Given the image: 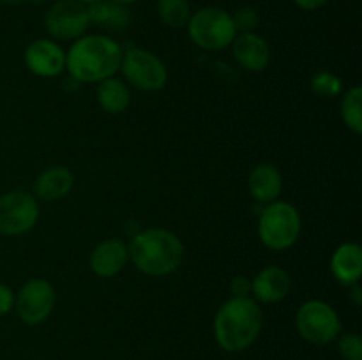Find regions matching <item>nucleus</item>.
I'll use <instances>...</instances> for the list:
<instances>
[{
	"mask_svg": "<svg viewBox=\"0 0 362 360\" xmlns=\"http://www.w3.org/2000/svg\"><path fill=\"white\" fill-rule=\"evenodd\" d=\"M122 55L120 42L110 35L85 34L66 52V71L78 83H99L119 73Z\"/></svg>",
	"mask_w": 362,
	"mask_h": 360,
	"instance_id": "1",
	"label": "nucleus"
},
{
	"mask_svg": "<svg viewBox=\"0 0 362 360\" xmlns=\"http://www.w3.org/2000/svg\"><path fill=\"white\" fill-rule=\"evenodd\" d=\"M264 327L260 302L251 296H232L221 304L214 316V339L226 353L250 348Z\"/></svg>",
	"mask_w": 362,
	"mask_h": 360,
	"instance_id": "2",
	"label": "nucleus"
},
{
	"mask_svg": "<svg viewBox=\"0 0 362 360\" xmlns=\"http://www.w3.org/2000/svg\"><path fill=\"white\" fill-rule=\"evenodd\" d=\"M129 261L145 275L166 277L182 265L184 244L173 232L148 228L138 232L127 244Z\"/></svg>",
	"mask_w": 362,
	"mask_h": 360,
	"instance_id": "3",
	"label": "nucleus"
},
{
	"mask_svg": "<svg viewBox=\"0 0 362 360\" xmlns=\"http://www.w3.org/2000/svg\"><path fill=\"white\" fill-rule=\"evenodd\" d=\"M303 219L288 201L276 200L265 205L258 215V239L267 249L286 251L299 240Z\"/></svg>",
	"mask_w": 362,
	"mask_h": 360,
	"instance_id": "4",
	"label": "nucleus"
},
{
	"mask_svg": "<svg viewBox=\"0 0 362 360\" xmlns=\"http://www.w3.org/2000/svg\"><path fill=\"white\" fill-rule=\"evenodd\" d=\"M186 28L193 44L205 52H221L230 48L237 35L232 14L216 6L200 7L194 11Z\"/></svg>",
	"mask_w": 362,
	"mask_h": 360,
	"instance_id": "5",
	"label": "nucleus"
},
{
	"mask_svg": "<svg viewBox=\"0 0 362 360\" xmlns=\"http://www.w3.org/2000/svg\"><path fill=\"white\" fill-rule=\"evenodd\" d=\"M296 327L300 337L315 346L331 344L341 334L343 325L338 311L325 300H308L296 314Z\"/></svg>",
	"mask_w": 362,
	"mask_h": 360,
	"instance_id": "6",
	"label": "nucleus"
},
{
	"mask_svg": "<svg viewBox=\"0 0 362 360\" xmlns=\"http://www.w3.org/2000/svg\"><path fill=\"white\" fill-rule=\"evenodd\" d=\"M120 71L124 80L141 92H158L168 81V69L156 53L131 46L124 49Z\"/></svg>",
	"mask_w": 362,
	"mask_h": 360,
	"instance_id": "7",
	"label": "nucleus"
},
{
	"mask_svg": "<svg viewBox=\"0 0 362 360\" xmlns=\"http://www.w3.org/2000/svg\"><path fill=\"white\" fill-rule=\"evenodd\" d=\"M39 221L37 198L25 191H11L0 196V235L20 236Z\"/></svg>",
	"mask_w": 362,
	"mask_h": 360,
	"instance_id": "8",
	"label": "nucleus"
},
{
	"mask_svg": "<svg viewBox=\"0 0 362 360\" xmlns=\"http://www.w3.org/2000/svg\"><path fill=\"white\" fill-rule=\"evenodd\" d=\"M88 27V9L78 0H57L45 14V28L55 41H76Z\"/></svg>",
	"mask_w": 362,
	"mask_h": 360,
	"instance_id": "9",
	"label": "nucleus"
},
{
	"mask_svg": "<svg viewBox=\"0 0 362 360\" xmlns=\"http://www.w3.org/2000/svg\"><path fill=\"white\" fill-rule=\"evenodd\" d=\"M55 299V288L52 282L42 277H32L18 292L14 309L25 325H39L53 313Z\"/></svg>",
	"mask_w": 362,
	"mask_h": 360,
	"instance_id": "10",
	"label": "nucleus"
},
{
	"mask_svg": "<svg viewBox=\"0 0 362 360\" xmlns=\"http://www.w3.org/2000/svg\"><path fill=\"white\" fill-rule=\"evenodd\" d=\"M23 62L39 78L60 76L66 71V49L55 39H34L25 48Z\"/></svg>",
	"mask_w": 362,
	"mask_h": 360,
	"instance_id": "11",
	"label": "nucleus"
},
{
	"mask_svg": "<svg viewBox=\"0 0 362 360\" xmlns=\"http://www.w3.org/2000/svg\"><path fill=\"white\" fill-rule=\"evenodd\" d=\"M230 48L235 62L250 73H260L271 62V46L257 32L237 34Z\"/></svg>",
	"mask_w": 362,
	"mask_h": 360,
	"instance_id": "12",
	"label": "nucleus"
},
{
	"mask_svg": "<svg viewBox=\"0 0 362 360\" xmlns=\"http://www.w3.org/2000/svg\"><path fill=\"white\" fill-rule=\"evenodd\" d=\"M127 261H129L127 244L120 239H106L94 247L88 265L98 277L110 279L119 275Z\"/></svg>",
	"mask_w": 362,
	"mask_h": 360,
	"instance_id": "13",
	"label": "nucleus"
},
{
	"mask_svg": "<svg viewBox=\"0 0 362 360\" xmlns=\"http://www.w3.org/2000/svg\"><path fill=\"white\" fill-rule=\"evenodd\" d=\"M292 289V277L281 267H265L251 279V293L257 302L276 304L286 299Z\"/></svg>",
	"mask_w": 362,
	"mask_h": 360,
	"instance_id": "14",
	"label": "nucleus"
},
{
	"mask_svg": "<svg viewBox=\"0 0 362 360\" xmlns=\"http://www.w3.org/2000/svg\"><path fill=\"white\" fill-rule=\"evenodd\" d=\"M331 274L343 286H352L361 281L362 247L357 242H345L336 247L331 256Z\"/></svg>",
	"mask_w": 362,
	"mask_h": 360,
	"instance_id": "15",
	"label": "nucleus"
},
{
	"mask_svg": "<svg viewBox=\"0 0 362 360\" xmlns=\"http://www.w3.org/2000/svg\"><path fill=\"white\" fill-rule=\"evenodd\" d=\"M247 189L251 198L260 205L276 201L281 194L283 179L278 168L272 164H257L247 176Z\"/></svg>",
	"mask_w": 362,
	"mask_h": 360,
	"instance_id": "16",
	"label": "nucleus"
},
{
	"mask_svg": "<svg viewBox=\"0 0 362 360\" xmlns=\"http://www.w3.org/2000/svg\"><path fill=\"white\" fill-rule=\"evenodd\" d=\"M74 186V175L67 166H52L37 176L34 196L37 200L57 201L66 198Z\"/></svg>",
	"mask_w": 362,
	"mask_h": 360,
	"instance_id": "17",
	"label": "nucleus"
},
{
	"mask_svg": "<svg viewBox=\"0 0 362 360\" xmlns=\"http://www.w3.org/2000/svg\"><path fill=\"white\" fill-rule=\"evenodd\" d=\"M95 99H98V104L103 112L110 113V115H119L129 108L131 90L126 81L112 76L99 81Z\"/></svg>",
	"mask_w": 362,
	"mask_h": 360,
	"instance_id": "18",
	"label": "nucleus"
},
{
	"mask_svg": "<svg viewBox=\"0 0 362 360\" xmlns=\"http://www.w3.org/2000/svg\"><path fill=\"white\" fill-rule=\"evenodd\" d=\"M88 18H90V25H98V27L108 28V30H126L131 23V14L127 7L120 6V4L112 2V0H99V2L87 6Z\"/></svg>",
	"mask_w": 362,
	"mask_h": 360,
	"instance_id": "19",
	"label": "nucleus"
},
{
	"mask_svg": "<svg viewBox=\"0 0 362 360\" xmlns=\"http://www.w3.org/2000/svg\"><path fill=\"white\" fill-rule=\"evenodd\" d=\"M339 115L343 124L352 131L354 134L362 133V87L354 85L349 90L343 92L341 102H339Z\"/></svg>",
	"mask_w": 362,
	"mask_h": 360,
	"instance_id": "20",
	"label": "nucleus"
},
{
	"mask_svg": "<svg viewBox=\"0 0 362 360\" xmlns=\"http://www.w3.org/2000/svg\"><path fill=\"white\" fill-rule=\"evenodd\" d=\"M191 14L193 11H191L189 0H158V16L166 27H186Z\"/></svg>",
	"mask_w": 362,
	"mask_h": 360,
	"instance_id": "21",
	"label": "nucleus"
},
{
	"mask_svg": "<svg viewBox=\"0 0 362 360\" xmlns=\"http://www.w3.org/2000/svg\"><path fill=\"white\" fill-rule=\"evenodd\" d=\"M311 90L322 97H336L343 94V80L331 71H320L310 81Z\"/></svg>",
	"mask_w": 362,
	"mask_h": 360,
	"instance_id": "22",
	"label": "nucleus"
},
{
	"mask_svg": "<svg viewBox=\"0 0 362 360\" xmlns=\"http://www.w3.org/2000/svg\"><path fill=\"white\" fill-rule=\"evenodd\" d=\"M336 341L343 360H362V339L357 332L339 334Z\"/></svg>",
	"mask_w": 362,
	"mask_h": 360,
	"instance_id": "23",
	"label": "nucleus"
},
{
	"mask_svg": "<svg viewBox=\"0 0 362 360\" xmlns=\"http://www.w3.org/2000/svg\"><path fill=\"white\" fill-rule=\"evenodd\" d=\"M233 25H235L237 34H243V32H255V28L260 25V14L255 7H240L235 13L232 14Z\"/></svg>",
	"mask_w": 362,
	"mask_h": 360,
	"instance_id": "24",
	"label": "nucleus"
},
{
	"mask_svg": "<svg viewBox=\"0 0 362 360\" xmlns=\"http://www.w3.org/2000/svg\"><path fill=\"white\" fill-rule=\"evenodd\" d=\"M14 299H16V295H14L13 289L0 282V316L9 314L14 309Z\"/></svg>",
	"mask_w": 362,
	"mask_h": 360,
	"instance_id": "25",
	"label": "nucleus"
},
{
	"mask_svg": "<svg viewBox=\"0 0 362 360\" xmlns=\"http://www.w3.org/2000/svg\"><path fill=\"white\" fill-rule=\"evenodd\" d=\"M230 289H232V296H250L251 281L246 275H237L230 282Z\"/></svg>",
	"mask_w": 362,
	"mask_h": 360,
	"instance_id": "26",
	"label": "nucleus"
},
{
	"mask_svg": "<svg viewBox=\"0 0 362 360\" xmlns=\"http://www.w3.org/2000/svg\"><path fill=\"white\" fill-rule=\"evenodd\" d=\"M329 0H293V4L303 11H318Z\"/></svg>",
	"mask_w": 362,
	"mask_h": 360,
	"instance_id": "27",
	"label": "nucleus"
},
{
	"mask_svg": "<svg viewBox=\"0 0 362 360\" xmlns=\"http://www.w3.org/2000/svg\"><path fill=\"white\" fill-rule=\"evenodd\" d=\"M349 299L352 300L354 306H361L362 304V288H361L359 282L349 286Z\"/></svg>",
	"mask_w": 362,
	"mask_h": 360,
	"instance_id": "28",
	"label": "nucleus"
},
{
	"mask_svg": "<svg viewBox=\"0 0 362 360\" xmlns=\"http://www.w3.org/2000/svg\"><path fill=\"white\" fill-rule=\"evenodd\" d=\"M112 2H115V4H120V6L127 7V6H133V4H136L138 0H112Z\"/></svg>",
	"mask_w": 362,
	"mask_h": 360,
	"instance_id": "29",
	"label": "nucleus"
},
{
	"mask_svg": "<svg viewBox=\"0 0 362 360\" xmlns=\"http://www.w3.org/2000/svg\"><path fill=\"white\" fill-rule=\"evenodd\" d=\"M78 2L85 4V6H90V4H94V2H99V0H78Z\"/></svg>",
	"mask_w": 362,
	"mask_h": 360,
	"instance_id": "30",
	"label": "nucleus"
},
{
	"mask_svg": "<svg viewBox=\"0 0 362 360\" xmlns=\"http://www.w3.org/2000/svg\"><path fill=\"white\" fill-rule=\"evenodd\" d=\"M0 2L2 4H20V2H23V0H0Z\"/></svg>",
	"mask_w": 362,
	"mask_h": 360,
	"instance_id": "31",
	"label": "nucleus"
},
{
	"mask_svg": "<svg viewBox=\"0 0 362 360\" xmlns=\"http://www.w3.org/2000/svg\"><path fill=\"white\" fill-rule=\"evenodd\" d=\"M27 2H30V4H42V2H46V0H27Z\"/></svg>",
	"mask_w": 362,
	"mask_h": 360,
	"instance_id": "32",
	"label": "nucleus"
}]
</instances>
